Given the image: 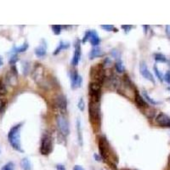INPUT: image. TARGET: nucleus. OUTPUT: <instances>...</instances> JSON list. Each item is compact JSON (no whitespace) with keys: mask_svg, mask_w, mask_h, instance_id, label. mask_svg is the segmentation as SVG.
<instances>
[{"mask_svg":"<svg viewBox=\"0 0 170 170\" xmlns=\"http://www.w3.org/2000/svg\"><path fill=\"white\" fill-rule=\"evenodd\" d=\"M7 105V100H4V99H0V112L4 111Z\"/></svg>","mask_w":170,"mask_h":170,"instance_id":"c85d7f7f","label":"nucleus"},{"mask_svg":"<svg viewBox=\"0 0 170 170\" xmlns=\"http://www.w3.org/2000/svg\"><path fill=\"white\" fill-rule=\"evenodd\" d=\"M111 55L116 58V59H118V60H120V57H121V54L120 52L118 51V50H113L111 51Z\"/></svg>","mask_w":170,"mask_h":170,"instance_id":"c756f323","label":"nucleus"},{"mask_svg":"<svg viewBox=\"0 0 170 170\" xmlns=\"http://www.w3.org/2000/svg\"><path fill=\"white\" fill-rule=\"evenodd\" d=\"M34 52H35V55L38 57H44L47 53V44H46V42L44 40H42V43L34 50Z\"/></svg>","mask_w":170,"mask_h":170,"instance_id":"dca6fc26","label":"nucleus"},{"mask_svg":"<svg viewBox=\"0 0 170 170\" xmlns=\"http://www.w3.org/2000/svg\"><path fill=\"white\" fill-rule=\"evenodd\" d=\"M168 90H170V87H168Z\"/></svg>","mask_w":170,"mask_h":170,"instance_id":"a19ab883","label":"nucleus"},{"mask_svg":"<svg viewBox=\"0 0 170 170\" xmlns=\"http://www.w3.org/2000/svg\"><path fill=\"white\" fill-rule=\"evenodd\" d=\"M56 169L57 170H65V166L62 165V164H58L56 165Z\"/></svg>","mask_w":170,"mask_h":170,"instance_id":"c9c22d12","label":"nucleus"},{"mask_svg":"<svg viewBox=\"0 0 170 170\" xmlns=\"http://www.w3.org/2000/svg\"><path fill=\"white\" fill-rule=\"evenodd\" d=\"M66 106H67V101L64 95H57L54 99L53 101V107L57 111H60L61 113H65L66 111Z\"/></svg>","mask_w":170,"mask_h":170,"instance_id":"6e6552de","label":"nucleus"},{"mask_svg":"<svg viewBox=\"0 0 170 170\" xmlns=\"http://www.w3.org/2000/svg\"><path fill=\"white\" fill-rule=\"evenodd\" d=\"M154 59L156 62H161V63H164L167 62V58L164 55L161 54V53H156L154 55Z\"/></svg>","mask_w":170,"mask_h":170,"instance_id":"b1692460","label":"nucleus"},{"mask_svg":"<svg viewBox=\"0 0 170 170\" xmlns=\"http://www.w3.org/2000/svg\"><path fill=\"white\" fill-rule=\"evenodd\" d=\"M100 28H102V29H104V30L107 31V32H111V31L116 32L115 26L113 25H102L100 26Z\"/></svg>","mask_w":170,"mask_h":170,"instance_id":"cd10ccee","label":"nucleus"},{"mask_svg":"<svg viewBox=\"0 0 170 170\" xmlns=\"http://www.w3.org/2000/svg\"><path fill=\"white\" fill-rule=\"evenodd\" d=\"M121 27H122V29H123V30L125 31L126 33H128L130 30H131V28H132V26H121Z\"/></svg>","mask_w":170,"mask_h":170,"instance_id":"f704fd0d","label":"nucleus"},{"mask_svg":"<svg viewBox=\"0 0 170 170\" xmlns=\"http://www.w3.org/2000/svg\"><path fill=\"white\" fill-rule=\"evenodd\" d=\"M115 68L116 71L118 72V73H123L124 71V65L123 63V61L121 60H118L115 64Z\"/></svg>","mask_w":170,"mask_h":170,"instance_id":"5701e85b","label":"nucleus"},{"mask_svg":"<svg viewBox=\"0 0 170 170\" xmlns=\"http://www.w3.org/2000/svg\"><path fill=\"white\" fill-rule=\"evenodd\" d=\"M94 157H95V159L96 161H100L102 158H101V156H100V154H96V153H95L94 154Z\"/></svg>","mask_w":170,"mask_h":170,"instance_id":"e433bc0d","label":"nucleus"},{"mask_svg":"<svg viewBox=\"0 0 170 170\" xmlns=\"http://www.w3.org/2000/svg\"><path fill=\"white\" fill-rule=\"evenodd\" d=\"M18 60V57H17V55H13L11 56V58H10V63L11 65H15V62Z\"/></svg>","mask_w":170,"mask_h":170,"instance_id":"72a5a7b5","label":"nucleus"},{"mask_svg":"<svg viewBox=\"0 0 170 170\" xmlns=\"http://www.w3.org/2000/svg\"><path fill=\"white\" fill-rule=\"evenodd\" d=\"M32 77L38 84H44V69L41 64H37L32 71Z\"/></svg>","mask_w":170,"mask_h":170,"instance_id":"9d476101","label":"nucleus"},{"mask_svg":"<svg viewBox=\"0 0 170 170\" xmlns=\"http://www.w3.org/2000/svg\"><path fill=\"white\" fill-rule=\"evenodd\" d=\"M81 42L79 39L76 41L75 43V50H74V54H73V57H72V60H71V65H78L79 61L81 59Z\"/></svg>","mask_w":170,"mask_h":170,"instance_id":"ddd939ff","label":"nucleus"},{"mask_svg":"<svg viewBox=\"0 0 170 170\" xmlns=\"http://www.w3.org/2000/svg\"><path fill=\"white\" fill-rule=\"evenodd\" d=\"M163 80L165 81L167 83L170 84V71H168L163 77Z\"/></svg>","mask_w":170,"mask_h":170,"instance_id":"2f4dec72","label":"nucleus"},{"mask_svg":"<svg viewBox=\"0 0 170 170\" xmlns=\"http://www.w3.org/2000/svg\"><path fill=\"white\" fill-rule=\"evenodd\" d=\"M22 127V123H18L16 125L13 126L10 129V132L8 134V140L10 142V145L15 149L20 152H23L21 148V143H20V129Z\"/></svg>","mask_w":170,"mask_h":170,"instance_id":"f03ea898","label":"nucleus"},{"mask_svg":"<svg viewBox=\"0 0 170 170\" xmlns=\"http://www.w3.org/2000/svg\"><path fill=\"white\" fill-rule=\"evenodd\" d=\"M140 74L142 75V77L145 78L146 80L150 81L151 83H155V79H154V77L151 74L149 69H148V66L146 65L145 61H141L140 64Z\"/></svg>","mask_w":170,"mask_h":170,"instance_id":"9b49d317","label":"nucleus"},{"mask_svg":"<svg viewBox=\"0 0 170 170\" xmlns=\"http://www.w3.org/2000/svg\"><path fill=\"white\" fill-rule=\"evenodd\" d=\"M53 149L52 138L49 134H44L42 137L40 145V152L42 155H49Z\"/></svg>","mask_w":170,"mask_h":170,"instance_id":"423d86ee","label":"nucleus"},{"mask_svg":"<svg viewBox=\"0 0 170 170\" xmlns=\"http://www.w3.org/2000/svg\"><path fill=\"white\" fill-rule=\"evenodd\" d=\"M20 165H21V168L23 170H32V162L29 160V158H27V157H24L23 159H21Z\"/></svg>","mask_w":170,"mask_h":170,"instance_id":"6ab92c4d","label":"nucleus"},{"mask_svg":"<svg viewBox=\"0 0 170 170\" xmlns=\"http://www.w3.org/2000/svg\"><path fill=\"white\" fill-rule=\"evenodd\" d=\"M7 94V89H6V86L5 84L0 80V95H5Z\"/></svg>","mask_w":170,"mask_h":170,"instance_id":"bb28decb","label":"nucleus"},{"mask_svg":"<svg viewBox=\"0 0 170 170\" xmlns=\"http://www.w3.org/2000/svg\"><path fill=\"white\" fill-rule=\"evenodd\" d=\"M28 47H29L28 43L25 42L23 44L20 45V47H15V49H14L13 53H14V55H16V54H18V53H23V52H25L26 50L28 49Z\"/></svg>","mask_w":170,"mask_h":170,"instance_id":"412c9836","label":"nucleus"},{"mask_svg":"<svg viewBox=\"0 0 170 170\" xmlns=\"http://www.w3.org/2000/svg\"><path fill=\"white\" fill-rule=\"evenodd\" d=\"M101 87L102 83L92 81L90 83L89 90H90V100L94 102H100V95H101Z\"/></svg>","mask_w":170,"mask_h":170,"instance_id":"39448f33","label":"nucleus"},{"mask_svg":"<svg viewBox=\"0 0 170 170\" xmlns=\"http://www.w3.org/2000/svg\"><path fill=\"white\" fill-rule=\"evenodd\" d=\"M156 123L161 127H166V128H170V117L161 112L156 117Z\"/></svg>","mask_w":170,"mask_h":170,"instance_id":"4468645a","label":"nucleus"},{"mask_svg":"<svg viewBox=\"0 0 170 170\" xmlns=\"http://www.w3.org/2000/svg\"><path fill=\"white\" fill-rule=\"evenodd\" d=\"M77 107H78V109L80 111H83L84 110V101L81 98L79 101H78V104H77Z\"/></svg>","mask_w":170,"mask_h":170,"instance_id":"473e14b6","label":"nucleus"},{"mask_svg":"<svg viewBox=\"0 0 170 170\" xmlns=\"http://www.w3.org/2000/svg\"><path fill=\"white\" fill-rule=\"evenodd\" d=\"M71 84L72 89H78L82 85V77H81L77 71H71L70 72Z\"/></svg>","mask_w":170,"mask_h":170,"instance_id":"f8f14e48","label":"nucleus"},{"mask_svg":"<svg viewBox=\"0 0 170 170\" xmlns=\"http://www.w3.org/2000/svg\"><path fill=\"white\" fill-rule=\"evenodd\" d=\"M102 55H103L102 50H100L99 47H94L92 50H90L89 56H90V60H93V59H95L97 57H100Z\"/></svg>","mask_w":170,"mask_h":170,"instance_id":"a211bd4d","label":"nucleus"},{"mask_svg":"<svg viewBox=\"0 0 170 170\" xmlns=\"http://www.w3.org/2000/svg\"><path fill=\"white\" fill-rule=\"evenodd\" d=\"M73 170H84V168L80 165H75L73 168Z\"/></svg>","mask_w":170,"mask_h":170,"instance_id":"58836bf2","label":"nucleus"},{"mask_svg":"<svg viewBox=\"0 0 170 170\" xmlns=\"http://www.w3.org/2000/svg\"><path fill=\"white\" fill-rule=\"evenodd\" d=\"M89 117L90 122L95 130H98L100 126V102L90 101L89 103Z\"/></svg>","mask_w":170,"mask_h":170,"instance_id":"7ed1b4c3","label":"nucleus"},{"mask_svg":"<svg viewBox=\"0 0 170 170\" xmlns=\"http://www.w3.org/2000/svg\"><path fill=\"white\" fill-rule=\"evenodd\" d=\"M51 28H52V31H53L54 34H55V35H60V32H61L62 26L59 25H54L51 26Z\"/></svg>","mask_w":170,"mask_h":170,"instance_id":"393cba45","label":"nucleus"},{"mask_svg":"<svg viewBox=\"0 0 170 170\" xmlns=\"http://www.w3.org/2000/svg\"><path fill=\"white\" fill-rule=\"evenodd\" d=\"M77 138L79 145H83V134H82V127H81V121L79 118L77 120Z\"/></svg>","mask_w":170,"mask_h":170,"instance_id":"aec40b11","label":"nucleus"},{"mask_svg":"<svg viewBox=\"0 0 170 170\" xmlns=\"http://www.w3.org/2000/svg\"><path fill=\"white\" fill-rule=\"evenodd\" d=\"M166 33H167L168 37L170 38V26H166Z\"/></svg>","mask_w":170,"mask_h":170,"instance_id":"4c0bfd02","label":"nucleus"},{"mask_svg":"<svg viewBox=\"0 0 170 170\" xmlns=\"http://www.w3.org/2000/svg\"><path fill=\"white\" fill-rule=\"evenodd\" d=\"M56 123H57V126L58 129L60 131V133L64 136H67L70 133L69 130V123L67 120L65 119V117L62 115H58L56 117Z\"/></svg>","mask_w":170,"mask_h":170,"instance_id":"1a4fd4ad","label":"nucleus"},{"mask_svg":"<svg viewBox=\"0 0 170 170\" xmlns=\"http://www.w3.org/2000/svg\"><path fill=\"white\" fill-rule=\"evenodd\" d=\"M98 146H99V153L101 158L105 161L106 163H108L110 166L115 167V164L113 162L112 157L111 156V148L110 144L106 138L104 136H100L98 139Z\"/></svg>","mask_w":170,"mask_h":170,"instance_id":"f257e3e1","label":"nucleus"},{"mask_svg":"<svg viewBox=\"0 0 170 170\" xmlns=\"http://www.w3.org/2000/svg\"><path fill=\"white\" fill-rule=\"evenodd\" d=\"M87 41H90V44L93 45L94 47H98V45L100 44V38L99 37V34L97 33V32L95 30H88L85 32L84 37L83 38L82 42L85 44Z\"/></svg>","mask_w":170,"mask_h":170,"instance_id":"0eeeda50","label":"nucleus"},{"mask_svg":"<svg viewBox=\"0 0 170 170\" xmlns=\"http://www.w3.org/2000/svg\"><path fill=\"white\" fill-rule=\"evenodd\" d=\"M69 47H70V44H69V43L65 42V41H60V43H59V44H58V46H57V48H56L55 50V51L53 52V55H58V54L60 53L62 50H67Z\"/></svg>","mask_w":170,"mask_h":170,"instance_id":"f3484780","label":"nucleus"},{"mask_svg":"<svg viewBox=\"0 0 170 170\" xmlns=\"http://www.w3.org/2000/svg\"><path fill=\"white\" fill-rule=\"evenodd\" d=\"M142 95H143V98H144V99H145L147 102H149L150 104H151V105H158V104H160V102H159V101H156V100H155L154 99H152L151 97H150V95L147 94V92H146V91H143Z\"/></svg>","mask_w":170,"mask_h":170,"instance_id":"4be33fe9","label":"nucleus"},{"mask_svg":"<svg viewBox=\"0 0 170 170\" xmlns=\"http://www.w3.org/2000/svg\"><path fill=\"white\" fill-rule=\"evenodd\" d=\"M13 169H14V164H13L12 162H9V163L5 164V165L3 167V168H2V170H13Z\"/></svg>","mask_w":170,"mask_h":170,"instance_id":"7c9ffc66","label":"nucleus"},{"mask_svg":"<svg viewBox=\"0 0 170 170\" xmlns=\"http://www.w3.org/2000/svg\"><path fill=\"white\" fill-rule=\"evenodd\" d=\"M153 70H154V72H155L156 77H157L161 82H162V81H163V77H162V72L159 71V69L156 67V65H154V66H153Z\"/></svg>","mask_w":170,"mask_h":170,"instance_id":"a878e982","label":"nucleus"},{"mask_svg":"<svg viewBox=\"0 0 170 170\" xmlns=\"http://www.w3.org/2000/svg\"><path fill=\"white\" fill-rule=\"evenodd\" d=\"M2 64H3V61H2V58H1V56H0V66L2 65Z\"/></svg>","mask_w":170,"mask_h":170,"instance_id":"ea45409f","label":"nucleus"},{"mask_svg":"<svg viewBox=\"0 0 170 170\" xmlns=\"http://www.w3.org/2000/svg\"><path fill=\"white\" fill-rule=\"evenodd\" d=\"M90 75L93 81L102 83L105 77V65H101V64H97L95 66H93L90 70Z\"/></svg>","mask_w":170,"mask_h":170,"instance_id":"20e7f679","label":"nucleus"},{"mask_svg":"<svg viewBox=\"0 0 170 170\" xmlns=\"http://www.w3.org/2000/svg\"><path fill=\"white\" fill-rule=\"evenodd\" d=\"M135 102L136 105L139 107V108H145L147 109L149 107V105L147 103V101L143 98V96L138 93V91H135Z\"/></svg>","mask_w":170,"mask_h":170,"instance_id":"2eb2a0df","label":"nucleus"}]
</instances>
